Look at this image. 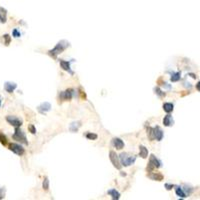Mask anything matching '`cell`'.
Here are the masks:
<instances>
[{
  "instance_id": "13",
  "label": "cell",
  "mask_w": 200,
  "mask_h": 200,
  "mask_svg": "<svg viewBox=\"0 0 200 200\" xmlns=\"http://www.w3.org/2000/svg\"><path fill=\"white\" fill-rule=\"evenodd\" d=\"M112 145L114 148L117 149V150H121V149H123V147H124V142H123V140H121L120 138H118V137H115V138L112 139Z\"/></svg>"
},
{
  "instance_id": "18",
  "label": "cell",
  "mask_w": 200,
  "mask_h": 200,
  "mask_svg": "<svg viewBox=\"0 0 200 200\" xmlns=\"http://www.w3.org/2000/svg\"><path fill=\"white\" fill-rule=\"evenodd\" d=\"M174 187H175V193H176L177 196L180 197V198H186L187 195L184 192V190L182 189V187L181 186H174Z\"/></svg>"
},
{
  "instance_id": "28",
  "label": "cell",
  "mask_w": 200,
  "mask_h": 200,
  "mask_svg": "<svg viewBox=\"0 0 200 200\" xmlns=\"http://www.w3.org/2000/svg\"><path fill=\"white\" fill-rule=\"evenodd\" d=\"M0 143H1L2 145H7V143H8V140H7V137L4 135V133H2V132H0Z\"/></svg>"
},
{
  "instance_id": "29",
  "label": "cell",
  "mask_w": 200,
  "mask_h": 200,
  "mask_svg": "<svg viewBox=\"0 0 200 200\" xmlns=\"http://www.w3.org/2000/svg\"><path fill=\"white\" fill-rule=\"evenodd\" d=\"M12 36L15 38H19L20 36H21V33H20L19 31H18V29H13V31H12Z\"/></svg>"
},
{
  "instance_id": "34",
  "label": "cell",
  "mask_w": 200,
  "mask_h": 200,
  "mask_svg": "<svg viewBox=\"0 0 200 200\" xmlns=\"http://www.w3.org/2000/svg\"><path fill=\"white\" fill-rule=\"evenodd\" d=\"M188 75L191 76V77H192L193 79H196V78H197V75H196V74H194V73H189Z\"/></svg>"
},
{
  "instance_id": "10",
  "label": "cell",
  "mask_w": 200,
  "mask_h": 200,
  "mask_svg": "<svg viewBox=\"0 0 200 200\" xmlns=\"http://www.w3.org/2000/svg\"><path fill=\"white\" fill-rule=\"evenodd\" d=\"M147 176H148L150 179H152V180H156V181H161V180H163V178H164L162 173L154 172V171H149Z\"/></svg>"
},
{
  "instance_id": "6",
  "label": "cell",
  "mask_w": 200,
  "mask_h": 200,
  "mask_svg": "<svg viewBox=\"0 0 200 200\" xmlns=\"http://www.w3.org/2000/svg\"><path fill=\"white\" fill-rule=\"evenodd\" d=\"M109 158H110L111 163H112L115 168L121 169L122 165H121V163H120V159H119V156L116 154V152H115L114 150H111L110 152H109Z\"/></svg>"
},
{
  "instance_id": "8",
  "label": "cell",
  "mask_w": 200,
  "mask_h": 200,
  "mask_svg": "<svg viewBox=\"0 0 200 200\" xmlns=\"http://www.w3.org/2000/svg\"><path fill=\"white\" fill-rule=\"evenodd\" d=\"M9 150L12 151L13 153H15L16 155H19V156H22L25 153V149L20 144H18V143H10Z\"/></svg>"
},
{
  "instance_id": "9",
  "label": "cell",
  "mask_w": 200,
  "mask_h": 200,
  "mask_svg": "<svg viewBox=\"0 0 200 200\" xmlns=\"http://www.w3.org/2000/svg\"><path fill=\"white\" fill-rule=\"evenodd\" d=\"M74 95V90L73 89H67L65 91H62L59 93V101H67L71 100Z\"/></svg>"
},
{
  "instance_id": "35",
  "label": "cell",
  "mask_w": 200,
  "mask_h": 200,
  "mask_svg": "<svg viewBox=\"0 0 200 200\" xmlns=\"http://www.w3.org/2000/svg\"><path fill=\"white\" fill-rule=\"evenodd\" d=\"M183 85L185 86V87H187V88H191V85H190V83H187V82H184V84H183Z\"/></svg>"
},
{
  "instance_id": "4",
  "label": "cell",
  "mask_w": 200,
  "mask_h": 200,
  "mask_svg": "<svg viewBox=\"0 0 200 200\" xmlns=\"http://www.w3.org/2000/svg\"><path fill=\"white\" fill-rule=\"evenodd\" d=\"M12 138H13L14 140L18 141V142L23 143V144H25V145H28V141H27V138H26L25 132L22 131L21 129H20V127L15 128V132L12 135Z\"/></svg>"
},
{
  "instance_id": "25",
  "label": "cell",
  "mask_w": 200,
  "mask_h": 200,
  "mask_svg": "<svg viewBox=\"0 0 200 200\" xmlns=\"http://www.w3.org/2000/svg\"><path fill=\"white\" fill-rule=\"evenodd\" d=\"M85 136H86V138L89 139V140H96V139L98 138V135L92 132H87L85 134Z\"/></svg>"
},
{
  "instance_id": "21",
  "label": "cell",
  "mask_w": 200,
  "mask_h": 200,
  "mask_svg": "<svg viewBox=\"0 0 200 200\" xmlns=\"http://www.w3.org/2000/svg\"><path fill=\"white\" fill-rule=\"evenodd\" d=\"M180 79H181V72L180 71L172 72L171 77H170L171 82H178Z\"/></svg>"
},
{
  "instance_id": "22",
  "label": "cell",
  "mask_w": 200,
  "mask_h": 200,
  "mask_svg": "<svg viewBox=\"0 0 200 200\" xmlns=\"http://www.w3.org/2000/svg\"><path fill=\"white\" fill-rule=\"evenodd\" d=\"M80 126H81V124H80L79 121H77V122H72L69 126V129H70V131H72V132H77Z\"/></svg>"
},
{
  "instance_id": "36",
  "label": "cell",
  "mask_w": 200,
  "mask_h": 200,
  "mask_svg": "<svg viewBox=\"0 0 200 200\" xmlns=\"http://www.w3.org/2000/svg\"><path fill=\"white\" fill-rule=\"evenodd\" d=\"M0 106H1V100H0Z\"/></svg>"
},
{
  "instance_id": "30",
  "label": "cell",
  "mask_w": 200,
  "mask_h": 200,
  "mask_svg": "<svg viewBox=\"0 0 200 200\" xmlns=\"http://www.w3.org/2000/svg\"><path fill=\"white\" fill-rule=\"evenodd\" d=\"M28 130H29V132L31 133V134H35L36 133V128L33 124H30L29 126H28Z\"/></svg>"
},
{
  "instance_id": "3",
  "label": "cell",
  "mask_w": 200,
  "mask_h": 200,
  "mask_svg": "<svg viewBox=\"0 0 200 200\" xmlns=\"http://www.w3.org/2000/svg\"><path fill=\"white\" fill-rule=\"evenodd\" d=\"M119 159H120V163L122 166H130V165L134 164L136 161V156L133 154H129L127 152H123L119 155Z\"/></svg>"
},
{
  "instance_id": "33",
  "label": "cell",
  "mask_w": 200,
  "mask_h": 200,
  "mask_svg": "<svg viewBox=\"0 0 200 200\" xmlns=\"http://www.w3.org/2000/svg\"><path fill=\"white\" fill-rule=\"evenodd\" d=\"M195 88H196L197 91H199V92H200V80H199V81L196 83V85H195Z\"/></svg>"
},
{
  "instance_id": "7",
  "label": "cell",
  "mask_w": 200,
  "mask_h": 200,
  "mask_svg": "<svg viewBox=\"0 0 200 200\" xmlns=\"http://www.w3.org/2000/svg\"><path fill=\"white\" fill-rule=\"evenodd\" d=\"M6 121H7L10 125L15 127V128L20 127L22 124H23V120H22L21 118H18V117L13 116V115H8V116L6 117Z\"/></svg>"
},
{
  "instance_id": "32",
  "label": "cell",
  "mask_w": 200,
  "mask_h": 200,
  "mask_svg": "<svg viewBox=\"0 0 200 200\" xmlns=\"http://www.w3.org/2000/svg\"><path fill=\"white\" fill-rule=\"evenodd\" d=\"M165 188H166V190H171L172 188H174V186L175 185H173V184H171V183H165Z\"/></svg>"
},
{
  "instance_id": "24",
  "label": "cell",
  "mask_w": 200,
  "mask_h": 200,
  "mask_svg": "<svg viewBox=\"0 0 200 200\" xmlns=\"http://www.w3.org/2000/svg\"><path fill=\"white\" fill-rule=\"evenodd\" d=\"M182 189L184 190V192L186 193L187 196H188V195H190L191 193L193 192V190H194V189H193V187H191L190 185H187V184H185L184 188H182Z\"/></svg>"
},
{
  "instance_id": "1",
  "label": "cell",
  "mask_w": 200,
  "mask_h": 200,
  "mask_svg": "<svg viewBox=\"0 0 200 200\" xmlns=\"http://www.w3.org/2000/svg\"><path fill=\"white\" fill-rule=\"evenodd\" d=\"M69 46H70L69 42L66 41V40H61V41H59L57 44H56L55 47H54L53 49H51V50H49V51H48V54H49V56H51L52 58L56 59L58 54L62 53V52H63L65 49H67Z\"/></svg>"
},
{
  "instance_id": "12",
  "label": "cell",
  "mask_w": 200,
  "mask_h": 200,
  "mask_svg": "<svg viewBox=\"0 0 200 200\" xmlns=\"http://www.w3.org/2000/svg\"><path fill=\"white\" fill-rule=\"evenodd\" d=\"M70 63L71 62L70 61H66V60H59V64H60V66H61V68L63 70H65V71H67V72H69L71 75H73L74 74V72L71 70V67H70Z\"/></svg>"
},
{
  "instance_id": "11",
  "label": "cell",
  "mask_w": 200,
  "mask_h": 200,
  "mask_svg": "<svg viewBox=\"0 0 200 200\" xmlns=\"http://www.w3.org/2000/svg\"><path fill=\"white\" fill-rule=\"evenodd\" d=\"M37 109H38V111H39V113L45 114L46 112H48V111L51 109V104H50L49 102H43L37 107Z\"/></svg>"
},
{
  "instance_id": "15",
  "label": "cell",
  "mask_w": 200,
  "mask_h": 200,
  "mask_svg": "<svg viewBox=\"0 0 200 200\" xmlns=\"http://www.w3.org/2000/svg\"><path fill=\"white\" fill-rule=\"evenodd\" d=\"M173 124H174V119H173L172 115H170L168 113V114L163 118V125L166 127H171V126H173Z\"/></svg>"
},
{
  "instance_id": "23",
  "label": "cell",
  "mask_w": 200,
  "mask_h": 200,
  "mask_svg": "<svg viewBox=\"0 0 200 200\" xmlns=\"http://www.w3.org/2000/svg\"><path fill=\"white\" fill-rule=\"evenodd\" d=\"M154 93L156 94V95H158L159 97L160 98H163V97H165V95H166V94H165V92H163L162 90L160 89V88L158 87V86H156V87H154Z\"/></svg>"
},
{
  "instance_id": "2",
  "label": "cell",
  "mask_w": 200,
  "mask_h": 200,
  "mask_svg": "<svg viewBox=\"0 0 200 200\" xmlns=\"http://www.w3.org/2000/svg\"><path fill=\"white\" fill-rule=\"evenodd\" d=\"M147 135L150 140L161 141L164 137V132L162 131L160 126L156 125L155 127H148L147 128Z\"/></svg>"
},
{
  "instance_id": "31",
  "label": "cell",
  "mask_w": 200,
  "mask_h": 200,
  "mask_svg": "<svg viewBox=\"0 0 200 200\" xmlns=\"http://www.w3.org/2000/svg\"><path fill=\"white\" fill-rule=\"evenodd\" d=\"M5 197V188L0 187V199H3Z\"/></svg>"
},
{
  "instance_id": "5",
  "label": "cell",
  "mask_w": 200,
  "mask_h": 200,
  "mask_svg": "<svg viewBox=\"0 0 200 200\" xmlns=\"http://www.w3.org/2000/svg\"><path fill=\"white\" fill-rule=\"evenodd\" d=\"M161 166H162V164H161V161L159 160L158 158H156V156H155V155L151 154L150 157H149L148 166H147V168H146L147 172H149V171H153L154 169L160 168Z\"/></svg>"
},
{
  "instance_id": "20",
  "label": "cell",
  "mask_w": 200,
  "mask_h": 200,
  "mask_svg": "<svg viewBox=\"0 0 200 200\" xmlns=\"http://www.w3.org/2000/svg\"><path fill=\"white\" fill-rule=\"evenodd\" d=\"M7 21V11L3 7H0V22L5 23Z\"/></svg>"
},
{
  "instance_id": "16",
  "label": "cell",
  "mask_w": 200,
  "mask_h": 200,
  "mask_svg": "<svg viewBox=\"0 0 200 200\" xmlns=\"http://www.w3.org/2000/svg\"><path fill=\"white\" fill-rule=\"evenodd\" d=\"M162 107H163V110H164L166 113H171L173 110H174V105H173V103H171V102H164L162 105Z\"/></svg>"
},
{
  "instance_id": "17",
  "label": "cell",
  "mask_w": 200,
  "mask_h": 200,
  "mask_svg": "<svg viewBox=\"0 0 200 200\" xmlns=\"http://www.w3.org/2000/svg\"><path fill=\"white\" fill-rule=\"evenodd\" d=\"M139 156L143 159L148 157V149L145 146H143V145H140V146H139Z\"/></svg>"
},
{
  "instance_id": "26",
  "label": "cell",
  "mask_w": 200,
  "mask_h": 200,
  "mask_svg": "<svg viewBox=\"0 0 200 200\" xmlns=\"http://www.w3.org/2000/svg\"><path fill=\"white\" fill-rule=\"evenodd\" d=\"M2 38H3L4 44H5L6 46L9 45L10 42H11V36H10L9 34H4V35L2 36Z\"/></svg>"
},
{
  "instance_id": "27",
  "label": "cell",
  "mask_w": 200,
  "mask_h": 200,
  "mask_svg": "<svg viewBox=\"0 0 200 200\" xmlns=\"http://www.w3.org/2000/svg\"><path fill=\"white\" fill-rule=\"evenodd\" d=\"M42 188L45 191H47L48 189H49V179H48L47 177H45L43 182H42Z\"/></svg>"
},
{
  "instance_id": "19",
  "label": "cell",
  "mask_w": 200,
  "mask_h": 200,
  "mask_svg": "<svg viewBox=\"0 0 200 200\" xmlns=\"http://www.w3.org/2000/svg\"><path fill=\"white\" fill-rule=\"evenodd\" d=\"M107 193L110 195L111 198L113 200H118L120 198V193H119L116 189H109V190L107 191Z\"/></svg>"
},
{
  "instance_id": "14",
  "label": "cell",
  "mask_w": 200,
  "mask_h": 200,
  "mask_svg": "<svg viewBox=\"0 0 200 200\" xmlns=\"http://www.w3.org/2000/svg\"><path fill=\"white\" fill-rule=\"evenodd\" d=\"M16 88H17V84L14 83V82L7 81L4 83V89H5V91L8 92V93H12Z\"/></svg>"
}]
</instances>
